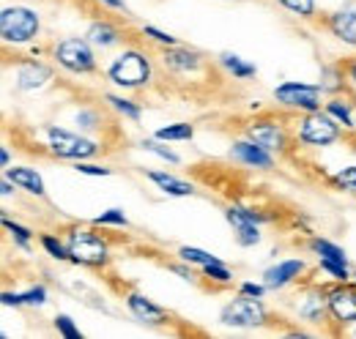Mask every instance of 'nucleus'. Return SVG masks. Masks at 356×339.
<instances>
[{"label":"nucleus","instance_id":"nucleus-1","mask_svg":"<svg viewBox=\"0 0 356 339\" xmlns=\"http://www.w3.org/2000/svg\"><path fill=\"white\" fill-rule=\"evenodd\" d=\"M0 33L8 44H28L39 36V14L28 6H8L0 11Z\"/></svg>","mask_w":356,"mask_h":339},{"label":"nucleus","instance_id":"nucleus-2","mask_svg":"<svg viewBox=\"0 0 356 339\" xmlns=\"http://www.w3.org/2000/svg\"><path fill=\"white\" fill-rule=\"evenodd\" d=\"M107 77L118 88H140L151 80V60L140 49H127L110 63Z\"/></svg>","mask_w":356,"mask_h":339},{"label":"nucleus","instance_id":"nucleus-3","mask_svg":"<svg viewBox=\"0 0 356 339\" xmlns=\"http://www.w3.org/2000/svg\"><path fill=\"white\" fill-rule=\"evenodd\" d=\"M66 249H69V257L80 265H104L110 260V252H107V244L90 233L86 227H77L69 233V241H66Z\"/></svg>","mask_w":356,"mask_h":339},{"label":"nucleus","instance_id":"nucleus-4","mask_svg":"<svg viewBox=\"0 0 356 339\" xmlns=\"http://www.w3.org/2000/svg\"><path fill=\"white\" fill-rule=\"evenodd\" d=\"M47 145L55 156L60 159H72V162H83V159H90L96 156V142H90L80 134H72V131H63V129L49 126L47 129Z\"/></svg>","mask_w":356,"mask_h":339},{"label":"nucleus","instance_id":"nucleus-5","mask_svg":"<svg viewBox=\"0 0 356 339\" xmlns=\"http://www.w3.org/2000/svg\"><path fill=\"white\" fill-rule=\"evenodd\" d=\"M55 60L72 74H90L96 69V55L88 39H63L55 47Z\"/></svg>","mask_w":356,"mask_h":339},{"label":"nucleus","instance_id":"nucleus-6","mask_svg":"<svg viewBox=\"0 0 356 339\" xmlns=\"http://www.w3.org/2000/svg\"><path fill=\"white\" fill-rule=\"evenodd\" d=\"M337 137H340V126H337V121H334L329 113L315 110V113H307V115L299 121V140H302L305 145H318V148H323V145L337 142Z\"/></svg>","mask_w":356,"mask_h":339},{"label":"nucleus","instance_id":"nucleus-7","mask_svg":"<svg viewBox=\"0 0 356 339\" xmlns=\"http://www.w3.org/2000/svg\"><path fill=\"white\" fill-rule=\"evenodd\" d=\"M264 320H266V309H264L261 298L244 296V293L222 309V323L233 326V329H255Z\"/></svg>","mask_w":356,"mask_h":339},{"label":"nucleus","instance_id":"nucleus-8","mask_svg":"<svg viewBox=\"0 0 356 339\" xmlns=\"http://www.w3.org/2000/svg\"><path fill=\"white\" fill-rule=\"evenodd\" d=\"M274 99L282 107L302 110V113H315L321 110V88L305 83H282L274 90Z\"/></svg>","mask_w":356,"mask_h":339},{"label":"nucleus","instance_id":"nucleus-9","mask_svg":"<svg viewBox=\"0 0 356 339\" xmlns=\"http://www.w3.org/2000/svg\"><path fill=\"white\" fill-rule=\"evenodd\" d=\"M247 137H250L255 145L266 148L268 154H280V151H285V145H288L285 129H282V124H274V121H252V124L247 126Z\"/></svg>","mask_w":356,"mask_h":339},{"label":"nucleus","instance_id":"nucleus-10","mask_svg":"<svg viewBox=\"0 0 356 339\" xmlns=\"http://www.w3.org/2000/svg\"><path fill=\"white\" fill-rule=\"evenodd\" d=\"M225 219L230 222V227H233V233H236V238H238L241 247H255V244L261 241L258 219H255L252 211H247V208H241V206H230V208L225 211Z\"/></svg>","mask_w":356,"mask_h":339},{"label":"nucleus","instance_id":"nucleus-11","mask_svg":"<svg viewBox=\"0 0 356 339\" xmlns=\"http://www.w3.org/2000/svg\"><path fill=\"white\" fill-rule=\"evenodd\" d=\"M326 304L334 320L340 323H356V288L348 282H340L326 293Z\"/></svg>","mask_w":356,"mask_h":339},{"label":"nucleus","instance_id":"nucleus-12","mask_svg":"<svg viewBox=\"0 0 356 339\" xmlns=\"http://www.w3.org/2000/svg\"><path fill=\"white\" fill-rule=\"evenodd\" d=\"M233 159H238V162H244V165H250V167H261V170H271L274 167V159H271V154H268L266 148H261V145H255L252 140H238V142H233Z\"/></svg>","mask_w":356,"mask_h":339},{"label":"nucleus","instance_id":"nucleus-13","mask_svg":"<svg viewBox=\"0 0 356 339\" xmlns=\"http://www.w3.org/2000/svg\"><path fill=\"white\" fill-rule=\"evenodd\" d=\"M52 80V72L47 69L44 63H36V60H28L17 69V88L19 90H39Z\"/></svg>","mask_w":356,"mask_h":339},{"label":"nucleus","instance_id":"nucleus-14","mask_svg":"<svg viewBox=\"0 0 356 339\" xmlns=\"http://www.w3.org/2000/svg\"><path fill=\"white\" fill-rule=\"evenodd\" d=\"M299 274H305V260H282V263L271 265L264 276H266V288L277 290V288L291 285Z\"/></svg>","mask_w":356,"mask_h":339},{"label":"nucleus","instance_id":"nucleus-15","mask_svg":"<svg viewBox=\"0 0 356 339\" xmlns=\"http://www.w3.org/2000/svg\"><path fill=\"white\" fill-rule=\"evenodd\" d=\"M127 306H129V312H132L134 317L143 320V323H165L168 320V312L162 306H156L154 301H148L140 293H129L127 296Z\"/></svg>","mask_w":356,"mask_h":339},{"label":"nucleus","instance_id":"nucleus-16","mask_svg":"<svg viewBox=\"0 0 356 339\" xmlns=\"http://www.w3.org/2000/svg\"><path fill=\"white\" fill-rule=\"evenodd\" d=\"M329 31L340 42L356 47V8H340L329 17Z\"/></svg>","mask_w":356,"mask_h":339},{"label":"nucleus","instance_id":"nucleus-17","mask_svg":"<svg viewBox=\"0 0 356 339\" xmlns=\"http://www.w3.org/2000/svg\"><path fill=\"white\" fill-rule=\"evenodd\" d=\"M165 66L173 72H197L200 69V55L195 49H184V47H165Z\"/></svg>","mask_w":356,"mask_h":339},{"label":"nucleus","instance_id":"nucleus-18","mask_svg":"<svg viewBox=\"0 0 356 339\" xmlns=\"http://www.w3.org/2000/svg\"><path fill=\"white\" fill-rule=\"evenodd\" d=\"M8 178L14 181V186H19V189H25V192H31V195H36V197L44 195V181H42V175H39L36 170L11 167L8 170Z\"/></svg>","mask_w":356,"mask_h":339},{"label":"nucleus","instance_id":"nucleus-19","mask_svg":"<svg viewBox=\"0 0 356 339\" xmlns=\"http://www.w3.org/2000/svg\"><path fill=\"white\" fill-rule=\"evenodd\" d=\"M148 178L165 192V195H173V197H192L195 195V186L181 181L176 175H168V172H148Z\"/></svg>","mask_w":356,"mask_h":339},{"label":"nucleus","instance_id":"nucleus-20","mask_svg":"<svg viewBox=\"0 0 356 339\" xmlns=\"http://www.w3.org/2000/svg\"><path fill=\"white\" fill-rule=\"evenodd\" d=\"M88 42L96 44V47H113V44H118V39H121V33H118V28L113 25V22H93L88 28Z\"/></svg>","mask_w":356,"mask_h":339},{"label":"nucleus","instance_id":"nucleus-21","mask_svg":"<svg viewBox=\"0 0 356 339\" xmlns=\"http://www.w3.org/2000/svg\"><path fill=\"white\" fill-rule=\"evenodd\" d=\"M312 252L318 254V260H323V263H343V265H348V257H346V252H343L340 247H334L332 241L315 238V241H312Z\"/></svg>","mask_w":356,"mask_h":339},{"label":"nucleus","instance_id":"nucleus-22","mask_svg":"<svg viewBox=\"0 0 356 339\" xmlns=\"http://www.w3.org/2000/svg\"><path fill=\"white\" fill-rule=\"evenodd\" d=\"M222 66L236 77V80H247V77H252L255 74V66L252 63H247V60H241L238 55H230V52H225L222 58Z\"/></svg>","mask_w":356,"mask_h":339},{"label":"nucleus","instance_id":"nucleus-23","mask_svg":"<svg viewBox=\"0 0 356 339\" xmlns=\"http://www.w3.org/2000/svg\"><path fill=\"white\" fill-rule=\"evenodd\" d=\"M326 113L337 121V124H343L346 129H354V113H351V107H348V101H343V99H332L329 104H326Z\"/></svg>","mask_w":356,"mask_h":339},{"label":"nucleus","instance_id":"nucleus-24","mask_svg":"<svg viewBox=\"0 0 356 339\" xmlns=\"http://www.w3.org/2000/svg\"><path fill=\"white\" fill-rule=\"evenodd\" d=\"M195 137V129L189 126V124H170V126H162L156 131V140H192Z\"/></svg>","mask_w":356,"mask_h":339},{"label":"nucleus","instance_id":"nucleus-25","mask_svg":"<svg viewBox=\"0 0 356 339\" xmlns=\"http://www.w3.org/2000/svg\"><path fill=\"white\" fill-rule=\"evenodd\" d=\"M3 227L14 235V241H17L22 249H28V247H31V235H33V233H31L28 227H22V224H17V222H11V219H3Z\"/></svg>","mask_w":356,"mask_h":339},{"label":"nucleus","instance_id":"nucleus-26","mask_svg":"<svg viewBox=\"0 0 356 339\" xmlns=\"http://www.w3.org/2000/svg\"><path fill=\"white\" fill-rule=\"evenodd\" d=\"M107 101L118 110V113H124L127 118H132V121H140V115H143V110L137 107V104H132L129 99H121V96H107Z\"/></svg>","mask_w":356,"mask_h":339},{"label":"nucleus","instance_id":"nucleus-27","mask_svg":"<svg viewBox=\"0 0 356 339\" xmlns=\"http://www.w3.org/2000/svg\"><path fill=\"white\" fill-rule=\"evenodd\" d=\"M181 257L186 260V263H200V265H209V263H220L214 254L203 252V249H195V247H181Z\"/></svg>","mask_w":356,"mask_h":339},{"label":"nucleus","instance_id":"nucleus-28","mask_svg":"<svg viewBox=\"0 0 356 339\" xmlns=\"http://www.w3.org/2000/svg\"><path fill=\"white\" fill-rule=\"evenodd\" d=\"M288 11L299 14V17H312L315 14V0H280Z\"/></svg>","mask_w":356,"mask_h":339},{"label":"nucleus","instance_id":"nucleus-29","mask_svg":"<svg viewBox=\"0 0 356 339\" xmlns=\"http://www.w3.org/2000/svg\"><path fill=\"white\" fill-rule=\"evenodd\" d=\"M143 148H145V151H151V154H156L159 159H165V162H170V165H178V162H181V159H178V156L173 154V151H170V148L159 145L156 140H145V142H143Z\"/></svg>","mask_w":356,"mask_h":339},{"label":"nucleus","instance_id":"nucleus-30","mask_svg":"<svg viewBox=\"0 0 356 339\" xmlns=\"http://www.w3.org/2000/svg\"><path fill=\"white\" fill-rule=\"evenodd\" d=\"M42 247H44L47 254L55 257V260H66V257H69V249H66L58 238H52V235H42Z\"/></svg>","mask_w":356,"mask_h":339},{"label":"nucleus","instance_id":"nucleus-31","mask_svg":"<svg viewBox=\"0 0 356 339\" xmlns=\"http://www.w3.org/2000/svg\"><path fill=\"white\" fill-rule=\"evenodd\" d=\"M321 268H323L332 279H337V282H348V279H351V271H348V265H343V263H323V260H321Z\"/></svg>","mask_w":356,"mask_h":339},{"label":"nucleus","instance_id":"nucleus-32","mask_svg":"<svg viewBox=\"0 0 356 339\" xmlns=\"http://www.w3.org/2000/svg\"><path fill=\"white\" fill-rule=\"evenodd\" d=\"M55 329H58L66 339H80V329L72 323L69 315H58V317H55Z\"/></svg>","mask_w":356,"mask_h":339},{"label":"nucleus","instance_id":"nucleus-33","mask_svg":"<svg viewBox=\"0 0 356 339\" xmlns=\"http://www.w3.org/2000/svg\"><path fill=\"white\" fill-rule=\"evenodd\" d=\"M203 271H206V276H209V279H214V282H222V285L233 279V274L225 268L222 263H209V265H203Z\"/></svg>","mask_w":356,"mask_h":339},{"label":"nucleus","instance_id":"nucleus-34","mask_svg":"<svg viewBox=\"0 0 356 339\" xmlns=\"http://www.w3.org/2000/svg\"><path fill=\"white\" fill-rule=\"evenodd\" d=\"M334 183H340L348 192H356V167H343L334 175Z\"/></svg>","mask_w":356,"mask_h":339},{"label":"nucleus","instance_id":"nucleus-35","mask_svg":"<svg viewBox=\"0 0 356 339\" xmlns=\"http://www.w3.org/2000/svg\"><path fill=\"white\" fill-rule=\"evenodd\" d=\"M93 222L96 224H118V227H127V216H124V211H118V208H110L107 213L96 216Z\"/></svg>","mask_w":356,"mask_h":339},{"label":"nucleus","instance_id":"nucleus-36","mask_svg":"<svg viewBox=\"0 0 356 339\" xmlns=\"http://www.w3.org/2000/svg\"><path fill=\"white\" fill-rule=\"evenodd\" d=\"M143 36H148V39H154V42L165 44V47H176V36L162 33V31H156L154 25H145V28H143Z\"/></svg>","mask_w":356,"mask_h":339},{"label":"nucleus","instance_id":"nucleus-37","mask_svg":"<svg viewBox=\"0 0 356 339\" xmlns=\"http://www.w3.org/2000/svg\"><path fill=\"white\" fill-rule=\"evenodd\" d=\"M22 304H36V306H42V304H47V290L44 288H33V290L22 293Z\"/></svg>","mask_w":356,"mask_h":339},{"label":"nucleus","instance_id":"nucleus-38","mask_svg":"<svg viewBox=\"0 0 356 339\" xmlns=\"http://www.w3.org/2000/svg\"><path fill=\"white\" fill-rule=\"evenodd\" d=\"M74 170H77V172H86V175H110V170H107V167H96V165H88L86 159H83V162H74Z\"/></svg>","mask_w":356,"mask_h":339},{"label":"nucleus","instance_id":"nucleus-39","mask_svg":"<svg viewBox=\"0 0 356 339\" xmlns=\"http://www.w3.org/2000/svg\"><path fill=\"white\" fill-rule=\"evenodd\" d=\"M241 293H244V296H252V298H264L266 288H264V285H252V282H244V285H241Z\"/></svg>","mask_w":356,"mask_h":339},{"label":"nucleus","instance_id":"nucleus-40","mask_svg":"<svg viewBox=\"0 0 356 339\" xmlns=\"http://www.w3.org/2000/svg\"><path fill=\"white\" fill-rule=\"evenodd\" d=\"M3 304H14V306H19L22 304V293H3Z\"/></svg>","mask_w":356,"mask_h":339},{"label":"nucleus","instance_id":"nucleus-41","mask_svg":"<svg viewBox=\"0 0 356 339\" xmlns=\"http://www.w3.org/2000/svg\"><path fill=\"white\" fill-rule=\"evenodd\" d=\"M346 74H348V80L356 85V58L351 60V63H348V66H346Z\"/></svg>","mask_w":356,"mask_h":339},{"label":"nucleus","instance_id":"nucleus-42","mask_svg":"<svg viewBox=\"0 0 356 339\" xmlns=\"http://www.w3.org/2000/svg\"><path fill=\"white\" fill-rule=\"evenodd\" d=\"M0 162H3V167H8V162H11V156H8V151H6V148L0 151Z\"/></svg>","mask_w":356,"mask_h":339},{"label":"nucleus","instance_id":"nucleus-43","mask_svg":"<svg viewBox=\"0 0 356 339\" xmlns=\"http://www.w3.org/2000/svg\"><path fill=\"white\" fill-rule=\"evenodd\" d=\"M102 3H107L110 8H124V0H102Z\"/></svg>","mask_w":356,"mask_h":339},{"label":"nucleus","instance_id":"nucleus-44","mask_svg":"<svg viewBox=\"0 0 356 339\" xmlns=\"http://www.w3.org/2000/svg\"><path fill=\"white\" fill-rule=\"evenodd\" d=\"M11 183H14L11 178H6V181H3V195H11Z\"/></svg>","mask_w":356,"mask_h":339},{"label":"nucleus","instance_id":"nucleus-45","mask_svg":"<svg viewBox=\"0 0 356 339\" xmlns=\"http://www.w3.org/2000/svg\"><path fill=\"white\" fill-rule=\"evenodd\" d=\"M354 337H356V331H354Z\"/></svg>","mask_w":356,"mask_h":339},{"label":"nucleus","instance_id":"nucleus-46","mask_svg":"<svg viewBox=\"0 0 356 339\" xmlns=\"http://www.w3.org/2000/svg\"><path fill=\"white\" fill-rule=\"evenodd\" d=\"M354 276H356V274H354Z\"/></svg>","mask_w":356,"mask_h":339}]
</instances>
